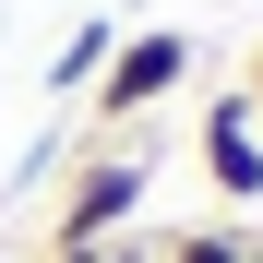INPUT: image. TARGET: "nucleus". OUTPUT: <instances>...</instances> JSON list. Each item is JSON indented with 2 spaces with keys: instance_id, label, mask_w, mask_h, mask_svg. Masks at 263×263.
Here are the masks:
<instances>
[{
  "instance_id": "1",
  "label": "nucleus",
  "mask_w": 263,
  "mask_h": 263,
  "mask_svg": "<svg viewBox=\"0 0 263 263\" xmlns=\"http://www.w3.org/2000/svg\"><path fill=\"white\" fill-rule=\"evenodd\" d=\"M180 84H192V36H180V24H120L96 96H84V144H132Z\"/></svg>"
},
{
  "instance_id": "2",
  "label": "nucleus",
  "mask_w": 263,
  "mask_h": 263,
  "mask_svg": "<svg viewBox=\"0 0 263 263\" xmlns=\"http://www.w3.org/2000/svg\"><path fill=\"white\" fill-rule=\"evenodd\" d=\"M144 215V144H72L60 203H48V251H108Z\"/></svg>"
},
{
  "instance_id": "3",
  "label": "nucleus",
  "mask_w": 263,
  "mask_h": 263,
  "mask_svg": "<svg viewBox=\"0 0 263 263\" xmlns=\"http://www.w3.org/2000/svg\"><path fill=\"white\" fill-rule=\"evenodd\" d=\"M203 192L228 215L263 203V96H251V84H239V96H203Z\"/></svg>"
},
{
  "instance_id": "4",
  "label": "nucleus",
  "mask_w": 263,
  "mask_h": 263,
  "mask_svg": "<svg viewBox=\"0 0 263 263\" xmlns=\"http://www.w3.org/2000/svg\"><path fill=\"white\" fill-rule=\"evenodd\" d=\"M108 48H120V24H72V36H60V60H48V84H60V96H84V84L108 72Z\"/></svg>"
},
{
  "instance_id": "5",
  "label": "nucleus",
  "mask_w": 263,
  "mask_h": 263,
  "mask_svg": "<svg viewBox=\"0 0 263 263\" xmlns=\"http://www.w3.org/2000/svg\"><path fill=\"white\" fill-rule=\"evenodd\" d=\"M156 263H251V228H167Z\"/></svg>"
},
{
  "instance_id": "6",
  "label": "nucleus",
  "mask_w": 263,
  "mask_h": 263,
  "mask_svg": "<svg viewBox=\"0 0 263 263\" xmlns=\"http://www.w3.org/2000/svg\"><path fill=\"white\" fill-rule=\"evenodd\" d=\"M48 263H108V251H48Z\"/></svg>"
},
{
  "instance_id": "7",
  "label": "nucleus",
  "mask_w": 263,
  "mask_h": 263,
  "mask_svg": "<svg viewBox=\"0 0 263 263\" xmlns=\"http://www.w3.org/2000/svg\"><path fill=\"white\" fill-rule=\"evenodd\" d=\"M251 96H263V48H251Z\"/></svg>"
}]
</instances>
